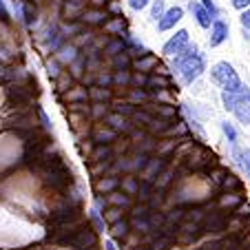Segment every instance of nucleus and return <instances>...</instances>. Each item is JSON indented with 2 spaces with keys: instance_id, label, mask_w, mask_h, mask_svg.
Masks as SVG:
<instances>
[{
  "instance_id": "34",
  "label": "nucleus",
  "mask_w": 250,
  "mask_h": 250,
  "mask_svg": "<svg viewBox=\"0 0 250 250\" xmlns=\"http://www.w3.org/2000/svg\"><path fill=\"white\" fill-rule=\"evenodd\" d=\"M113 133H98V140H111Z\"/></svg>"
},
{
  "instance_id": "7",
  "label": "nucleus",
  "mask_w": 250,
  "mask_h": 250,
  "mask_svg": "<svg viewBox=\"0 0 250 250\" xmlns=\"http://www.w3.org/2000/svg\"><path fill=\"white\" fill-rule=\"evenodd\" d=\"M237 113V118H239V122H244V124H250V106L246 102H239L235 106V109H232Z\"/></svg>"
},
{
  "instance_id": "4",
  "label": "nucleus",
  "mask_w": 250,
  "mask_h": 250,
  "mask_svg": "<svg viewBox=\"0 0 250 250\" xmlns=\"http://www.w3.org/2000/svg\"><path fill=\"white\" fill-rule=\"evenodd\" d=\"M182 16H184L182 7H173V9H168L166 14H162V18H160V29H162V31H166V29L175 27V24L182 20Z\"/></svg>"
},
{
  "instance_id": "3",
  "label": "nucleus",
  "mask_w": 250,
  "mask_h": 250,
  "mask_svg": "<svg viewBox=\"0 0 250 250\" xmlns=\"http://www.w3.org/2000/svg\"><path fill=\"white\" fill-rule=\"evenodd\" d=\"M186 44H188V31L182 29V31H177L173 38L164 44V53L166 56H177V53H182V49H184Z\"/></svg>"
},
{
  "instance_id": "19",
  "label": "nucleus",
  "mask_w": 250,
  "mask_h": 250,
  "mask_svg": "<svg viewBox=\"0 0 250 250\" xmlns=\"http://www.w3.org/2000/svg\"><path fill=\"white\" fill-rule=\"evenodd\" d=\"M162 14H164V5H162V2H160V0H157V2H155V5H153V18H162Z\"/></svg>"
},
{
  "instance_id": "8",
  "label": "nucleus",
  "mask_w": 250,
  "mask_h": 250,
  "mask_svg": "<svg viewBox=\"0 0 250 250\" xmlns=\"http://www.w3.org/2000/svg\"><path fill=\"white\" fill-rule=\"evenodd\" d=\"M155 64H157V58H155V56H146V58H144V60H140V62H137L135 66H137V69H140V71H151Z\"/></svg>"
},
{
  "instance_id": "22",
  "label": "nucleus",
  "mask_w": 250,
  "mask_h": 250,
  "mask_svg": "<svg viewBox=\"0 0 250 250\" xmlns=\"http://www.w3.org/2000/svg\"><path fill=\"white\" fill-rule=\"evenodd\" d=\"M241 24H244V29H250V9L241 14Z\"/></svg>"
},
{
  "instance_id": "13",
  "label": "nucleus",
  "mask_w": 250,
  "mask_h": 250,
  "mask_svg": "<svg viewBox=\"0 0 250 250\" xmlns=\"http://www.w3.org/2000/svg\"><path fill=\"white\" fill-rule=\"evenodd\" d=\"M73 58H76V49H73V47H64V49L60 51V60H62V62L73 60Z\"/></svg>"
},
{
  "instance_id": "5",
  "label": "nucleus",
  "mask_w": 250,
  "mask_h": 250,
  "mask_svg": "<svg viewBox=\"0 0 250 250\" xmlns=\"http://www.w3.org/2000/svg\"><path fill=\"white\" fill-rule=\"evenodd\" d=\"M228 38V24L222 20H215L212 22V33H210V47H217L224 40Z\"/></svg>"
},
{
  "instance_id": "20",
  "label": "nucleus",
  "mask_w": 250,
  "mask_h": 250,
  "mask_svg": "<svg viewBox=\"0 0 250 250\" xmlns=\"http://www.w3.org/2000/svg\"><path fill=\"white\" fill-rule=\"evenodd\" d=\"M232 7L235 9H246V7H250V0H232Z\"/></svg>"
},
{
  "instance_id": "23",
  "label": "nucleus",
  "mask_w": 250,
  "mask_h": 250,
  "mask_svg": "<svg viewBox=\"0 0 250 250\" xmlns=\"http://www.w3.org/2000/svg\"><path fill=\"white\" fill-rule=\"evenodd\" d=\"M124 232H126V224H115L113 226V235H124Z\"/></svg>"
},
{
  "instance_id": "2",
  "label": "nucleus",
  "mask_w": 250,
  "mask_h": 250,
  "mask_svg": "<svg viewBox=\"0 0 250 250\" xmlns=\"http://www.w3.org/2000/svg\"><path fill=\"white\" fill-rule=\"evenodd\" d=\"M180 69H182V76H184V82H193L199 78V73L204 71V60L197 51H188L186 56L180 58Z\"/></svg>"
},
{
  "instance_id": "9",
  "label": "nucleus",
  "mask_w": 250,
  "mask_h": 250,
  "mask_svg": "<svg viewBox=\"0 0 250 250\" xmlns=\"http://www.w3.org/2000/svg\"><path fill=\"white\" fill-rule=\"evenodd\" d=\"M91 222H93L95 230H98V232H104V219L100 217L98 208H91Z\"/></svg>"
},
{
  "instance_id": "27",
  "label": "nucleus",
  "mask_w": 250,
  "mask_h": 250,
  "mask_svg": "<svg viewBox=\"0 0 250 250\" xmlns=\"http://www.w3.org/2000/svg\"><path fill=\"white\" fill-rule=\"evenodd\" d=\"M244 168H246V173L250 175V151L244 153Z\"/></svg>"
},
{
  "instance_id": "26",
  "label": "nucleus",
  "mask_w": 250,
  "mask_h": 250,
  "mask_svg": "<svg viewBox=\"0 0 250 250\" xmlns=\"http://www.w3.org/2000/svg\"><path fill=\"white\" fill-rule=\"evenodd\" d=\"M40 120H42V124H44V128H51V120L47 118V113H44L42 109H40Z\"/></svg>"
},
{
  "instance_id": "17",
  "label": "nucleus",
  "mask_w": 250,
  "mask_h": 250,
  "mask_svg": "<svg viewBox=\"0 0 250 250\" xmlns=\"http://www.w3.org/2000/svg\"><path fill=\"white\" fill-rule=\"evenodd\" d=\"M128 5H131V9L142 11V9H144V7L148 5V0H128Z\"/></svg>"
},
{
  "instance_id": "24",
  "label": "nucleus",
  "mask_w": 250,
  "mask_h": 250,
  "mask_svg": "<svg viewBox=\"0 0 250 250\" xmlns=\"http://www.w3.org/2000/svg\"><path fill=\"white\" fill-rule=\"evenodd\" d=\"M106 217H109L111 222H118V219H120V210H118V208H111V210L106 212Z\"/></svg>"
},
{
  "instance_id": "16",
  "label": "nucleus",
  "mask_w": 250,
  "mask_h": 250,
  "mask_svg": "<svg viewBox=\"0 0 250 250\" xmlns=\"http://www.w3.org/2000/svg\"><path fill=\"white\" fill-rule=\"evenodd\" d=\"M115 184H118V180H102L98 182V190H111Z\"/></svg>"
},
{
  "instance_id": "35",
  "label": "nucleus",
  "mask_w": 250,
  "mask_h": 250,
  "mask_svg": "<svg viewBox=\"0 0 250 250\" xmlns=\"http://www.w3.org/2000/svg\"><path fill=\"white\" fill-rule=\"evenodd\" d=\"M115 80H118V82H126L128 76H126V73H118V76H115Z\"/></svg>"
},
{
  "instance_id": "11",
  "label": "nucleus",
  "mask_w": 250,
  "mask_h": 250,
  "mask_svg": "<svg viewBox=\"0 0 250 250\" xmlns=\"http://www.w3.org/2000/svg\"><path fill=\"white\" fill-rule=\"evenodd\" d=\"M162 166H164V162H160V160H157V162H153V164L148 166V170H146V173H144V180H153V175H155V173H160V168H162Z\"/></svg>"
},
{
  "instance_id": "21",
  "label": "nucleus",
  "mask_w": 250,
  "mask_h": 250,
  "mask_svg": "<svg viewBox=\"0 0 250 250\" xmlns=\"http://www.w3.org/2000/svg\"><path fill=\"white\" fill-rule=\"evenodd\" d=\"M109 122L113 124L115 128H122V126H124V120L120 118V115H113V118H109Z\"/></svg>"
},
{
  "instance_id": "10",
  "label": "nucleus",
  "mask_w": 250,
  "mask_h": 250,
  "mask_svg": "<svg viewBox=\"0 0 250 250\" xmlns=\"http://www.w3.org/2000/svg\"><path fill=\"white\" fill-rule=\"evenodd\" d=\"M222 131H224V135L228 137V142H230V144H235V142H237V133H235V128H232V124L230 122H222Z\"/></svg>"
},
{
  "instance_id": "29",
  "label": "nucleus",
  "mask_w": 250,
  "mask_h": 250,
  "mask_svg": "<svg viewBox=\"0 0 250 250\" xmlns=\"http://www.w3.org/2000/svg\"><path fill=\"white\" fill-rule=\"evenodd\" d=\"M237 215H241V217H244V215H250V206H248V204H244V206L237 208Z\"/></svg>"
},
{
  "instance_id": "30",
  "label": "nucleus",
  "mask_w": 250,
  "mask_h": 250,
  "mask_svg": "<svg viewBox=\"0 0 250 250\" xmlns=\"http://www.w3.org/2000/svg\"><path fill=\"white\" fill-rule=\"evenodd\" d=\"M100 18H102V14H98V11H93V14L86 16V20H91V22H98Z\"/></svg>"
},
{
  "instance_id": "1",
  "label": "nucleus",
  "mask_w": 250,
  "mask_h": 250,
  "mask_svg": "<svg viewBox=\"0 0 250 250\" xmlns=\"http://www.w3.org/2000/svg\"><path fill=\"white\" fill-rule=\"evenodd\" d=\"M210 76H212V80L217 82L224 91H241V89H244L239 76H237L235 69H232L228 62H217V64L212 66Z\"/></svg>"
},
{
  "instance_id": "6",
  "label": "nucleus",
  "mask_w": 250,
  "mask_h": 250,
  "mask_svg": "<svg viewBox=\"0 0 250 250\" xmlns=\"http://www.w3.org/2000/svg\"><path fill=\"white\" fill-rule=\"evenodd\" d=\"M190 9H193V14H195V18H197V22H199V27H204V29H208L210 27V16H208V11L204 9L202 5H190Z\"/></svg>"
},
{
  "instance_id": "18",
  "label": "nucleus",
  "mask_w": 250,
  "mask_h": 250,
  "mask_svg": "<svg viewBox=\"0 0 250 250\" xmlns=\"http://www.w3.org/2000/svg\"><path fill=\"white\" fill-rule=\"evenodd\" d=\"M222 182H224V186H226V188H237V186H239V180H235L232 175H226Z\"/></svg>"
},
{
  "instance_id": "32",
  "label": "nucleus",
  "mask_w": 250,
  "mask_h": 250,
  "mask_svg": "<svg viewBox=\"0 0 250 250\" xmlns=\"http://www.w3.org/2000/svg\"><path fill=\"white\" fill-rule=\"evenodd\" d=\"M111 202H113V204H126V197H120V195H113V197H111Z\"/></svg>"
},
{
  "instance_id": "33",
  "label": "nucleus",
  "mask_w": 250,
  "mask_h": 250,
  "mask_svg": "<svg viewBox=\"0 0 250 250\" xmlns=\"http://www.w3.org/2000/svg\"><path fill=\"white\" fill-rule=\"evenodd\" d=\"M104 248H106V250H118V248H115V241H113V239H106Z\"/></svg>"
},
{
  "instance_id": "31",
  "label": "nucleus",
  "mask_w": 250,
  "mask_h": 250,
  "mask_svg": "<svg viewBox=\"0 0 250 250\" xmlns=\"http://www.w3.org/2000/svg\"><path fill=\"white\" fill-rule=\"evenodd\" d=\"M0 16H2V18H9V11H7V7H5L2 0H0Z\"/></svg>"
},
{
  "instance_id": "12",
  "label": "nucleus",
  "mask_w": 250,
  "mask_h": 250,
  "mask_svg": "<svg viewBox=\"0 0 250 250\" xmlns=\"http://www.w3.org/2000/svg\"><path fill=\"white\" fill-rule=\"evenodd\" d=\"M239 202H241V199L237 197V195H224V197L219 199V206H224V208H226V206H237Z\"/></svg>"
},
{
  "instance_id": "28",
  "label": "nucleus",
  "mask_w": 250,
  "mask_h": 250,
  "mask_svg": "<svg viewBox=\"0 0 250 250\" xmlns=\"http://www.w3.org/2000/svg\"><path fill=\"white\" fill-rule=\"evenodd\" d=\"M224 177H226V170H215V173H212V180L215 182H222Z\"/></svg>"
},
{
  "instance_id": "15",
  "label": "nucleus",
  "mask_w": 250,
  "mask_h": 250,
  "mask_svg": "<svg viewBox=\"0 0 250 250\" xmlns=\"http://www.w3.org/2000/svg\"><path fill=\"white\" fill-rule=\"evenodd\" d=\"M148 84H151V86H162V89H166V86H168V80H166V78H162V76H155V78H151V80H148Z\"/></svg>"
},
{
  "instance_id": "14",
  "label": "nucleus",
  "mask_w": 250,
  "mask_h": 250,
  "mask_svg": "<svg viewBox=\"0 0 250 250\" xmlns=\"http://www.w3.org/2000/svg\"><path fill=\"white\" fill-rule=\"evenodd\" d=\"M202 7L208 11V16H210V18H215V16H217V9H215V2H212V0H202Z\"/></svg>"
},
{
  "instance_id": "25",
  "label": "nucleus",
  "mask_w": 250,
  "mask_h": 250,
  "mask_svg": "<svg viewBox=\"0 0 250 250\" xmlns=\"http://www.w3.org/2000/svg\"><path fill=\"white\" fill-rule=\"evenodd\" d=\"M124 188H126V190H128V193H135V190H137V186H135V182H133V180H131V177H128V180H126V182H124Z\"/></svg>"
}]
</instances>
